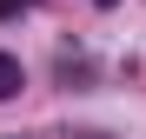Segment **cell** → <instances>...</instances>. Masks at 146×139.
<instances>
[{
    "label": "cell",
    "mask_w": 146,
    "mask_h": 139,
    "mask_svg": "<svg viewBox=\"0 0 146 139\" xmlns=\"http://www.w3.org/2000/svg\"><path fill=\"white\" fill-rule=\"evenodd\" d=\"M20 86H27V66H20L13 53H0V99H13Z\"/></svg>",
    "instance_id": "cell-1"
},
{
    "label": "cell",
    "mask_w": 146,
    "mask_h": 139,
    "mask_svg": "<svg viewBox=\"0 0 146 139\" xmlns=\"http://www.w3.org/2000/svg\"><path fill=\"white\" fill-rule=\"evenodd\" d=\"M7 13H20V0H0V20H7Z\"/></svg>",
    "instance_id": "cell-2"
},
{
    "label": "cell",
    "mask_w": 146,
    "mask_h": 139,
    "mask_svg": "<svg viewBox=\"0 0 146 139\" xmlns=\"http://www.w3.org/2000/svg\"><path fill=\"white\" fill-rule=\"evenodd\" d=\"M93 7H119V0H93Z\"/></svg>",
    "instance_id": "cell-3"
}]
</instances>
